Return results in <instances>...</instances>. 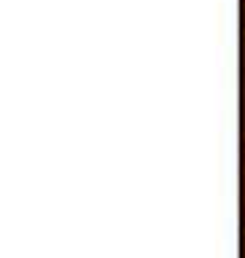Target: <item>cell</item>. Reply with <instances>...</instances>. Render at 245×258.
<instances>
[{
    "label": "cell",
    "instance_id": "cell-1",
    "mask_svg": "<svg viewBox=\"0 0 245 258\" xmlns=\"http://www.w3.org/2000/svg\"><path fill=\"white\" fill-rule=\"evenodd\" d=\"M242 172H245V153H242ZM242 218H245V185H242Z\"/></svg>",
    "mask_w": 245,
    "mask_h": 258
}]
</instances>
